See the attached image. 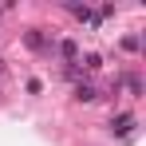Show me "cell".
I'll return each instance as SVG.
<instances>
[{
  "instance_id": "6da1fadb",
  "label": "cell",
  "mask_w": 146,
  "mask_h": 146,
  "mask_svg": "<svg viewBox=\"0 0 146 146\" xmlns=\"http://www.w3.org/2000/svg\"><path fill=\"white\" fill-rule=\"evenodd\" d=\"M111 130H115V134H130V130H134V115H115Z\"/></svg>"
},
{
  "instance_id": "7a4b0ae2",
  "label": "cell",
  "mask_w": 146,
  "mask_h": 146,
  "mask_svg": "<svg viewBox=\"0 0 146 146\" xmlns=\"http://www.w3.org/2000/svg\"><path fill=\"white\" fill-rule=\"evenodd\" d=\"M75 99H83V103H95V99H99V91L91 87V83H79V91H75Z\"/></svg>"
},
{
  "instance_id": "3957f363",
  "label": "cell",
  "mask_w": 146,
  "mask_h": 146,
  "mask_svg": "<svg viewBox=\"0 0 146 146\" xmlns=\"http://www.w3.org/2000/svg\"><path fill=\"white\" fill-rule=\"evenodd\" d=\"M122 83H126V91H130V95H142V79H138V75H126Z\"/></svg>"
},
{
  "instance_id": "277c9868",
  "label": "cell",
  "mask_w": 146,
  "mask_h": 146,
  "mask_svg": "<svg viewBox=\"0 0 146 146\" xmlns=\"http://www.w3.org/2000/svg\"><path fill=\"white\" fill-rule=\"evenodd\" d=\"M44 44H48V40H44L40 32H28V48H32V51H40V48H44Z\"/></svg>"
}]
</instances>
